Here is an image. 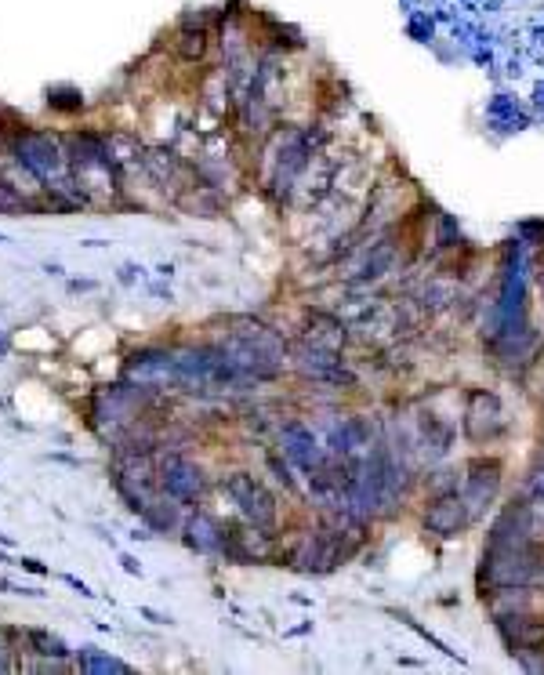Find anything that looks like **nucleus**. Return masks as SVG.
Segmentation results:
<instances>
[{"mask_svg": "<svg viewBox=\"0 0 544 675\" xmlns=\"http://www.w3.org/2000/svg\"><path fill=\"white\" fill-rule=\"evenodd\" d=\"M225 490H229V498L240 505V512L251 519L254 527L265 530L276 523V501H272V494L262 483H254L251 476H233V480L225 483Z\"/></svg>", "mask_w": 544, "mask_h": 675, "instance_id": "nucleus-1", "label": "nucleus"}, {"mask_svg": "<svg viewBox=\"0 0 544 675\" xmlns=\"http://www.w3.org/2000/svg\"><path fill=\"white\" fill-rule=\"evenodd\" d=\"M15 153H19L22 167H30L33 175L40 178H55L62 171V149L51 135H40V131H26L15 142Z\"/></svg>", "mask_w": 544, "mask_h": 675, "instance_id": "nucleus-2", "label": "nucleus"}, {"mask_svg": "<svg viewBox=\"0 0 544 675\" xmlns=\"http://www.w3.org/2000/svg\"><path fill=\"white\" fill-rule=\"evenodd\" d=\"M160 476H164V490L171 494V498L178 501H193L196 494H200V487H204V476H200V469H196L193 461L185 458H164V465H160Z\"/></svg>", "mask_w": 544, "mask_h": 675, "instance_id": "nucleus-3", "label": "nucleus"}, {"mask_svg": "<svg viewBox=\"0 0 544 675\" xmlns=\"http://www.w3.org/2000/svg\"><path fill=\"white\" fill-rule=\"evenodd\" d=\"M501 632L508 636V643L519 650V654H530V650H541L544 646V621L530 614H515L501 621Z\"/></svg>", "mask_w": 544, "mask_h": 675, "instance_id": "nucleus-4", "label": "nucleus"}, {"mask_svg": "<svg viewBox=\"0 0 544 675\" xmlns=\"http://www.w3.org/2000/svg\"><path fill=\"white\" fill-rule=\"evenodd\" d=\"M127 374L138 382H160V378H175L178 363L167 353H135L127 363Z\"/></svg>", "mask_w": 544, "mask_h": 675, "instance_id": "nucleus-5", "label": "nucleus"}, {"mask_svg": "<svg viewBox=\"0 0 544 675\" xmlns=\"http://www.w3.org/2000/svg\"><path fill=\"white\" fill-rule=\"evenodd\" d=\"M465 523V501L450 494V498H439L428 512V527L439 530V534H454L457 527Z\"/></svg>", "mask_w": 544, "mask_h": 675, "instance_id": "nucleus-6", "label": "nucleus"}, {"mask_svg": "<svg viewBox=\"0 0 544 675\" xmlns=\"http://www.w3.org/2000/svg\"><path fill=\"white\" fill-rule=\"evenodd\" d=\"M80 668H84V672H120V675L131 672L124 661H117V657L98 654V646H80Z\"/></svg>", "mask_w": 544, "mask_h": 675, "instance_id": "nucleus-7", "label": "nucleus"}, {"mask_svg": "<svg viewBox=\"0 0 544 675\" xmlns=\"http://www.w3.org/2000/svg\"><path fill=\"white\" fill-rule=\"evenodd\" d=\"M189 545H196V548H214V545H222V530L214 527V519L196 516L193 523H189Z\"/></svg>", "mask_w": 544, "mask_h": 675, "instance_id": "nucleus-8", "label": "nucleus"}, {"mask_svg": "<svg viewBox=\"0 0 544 675\" xmlns=\"http://www.w3.org/2000/svg\"><path fill=\"white\" fill-rule=\"evenodd\" d=\"M178 51H182V59H200L207 51V33L204 30H182V37H178Z\"/></svg>", "mask_w": 544, "mask_h": 675, "instance_id": "nucleus-9", "label": "nucleus"}, {"mask_svg": "<svg viewBox=\"0 0 544 675\" xmlns=\"http://www.w3.org/2000/svg\"><path fill=\"white\" fill-rule=\"evenodd\" d=\"M48 106L62 109V113H73V109L84 106V95H80L77 88H51L48 91Z\"/></svg>", "mask_w": 544, "mask_h": 675, "instance_id": "nucleus-10", "label": "nucleus"}, {"mask_svg": "<svg viewBox=\"0 0 544 675\" xmlns=\"http://www.w3.org/2000/svg\"><path fill=\"white\" fill-rule=\"evenodd\" d=\"M30 643L37 646V654H48V657H69V646L62 643L59 636H51V632H30Z\"/></svg>", "mask_w": 544, "mask_h": 675, "instance_id": "nucleus-11", "label": "nucleus"}, {"mask_svg": "<svg viewBox=\"0 0 544 675\" xmlns=\"http://www.w3.org/2000/svg\"><path fill=\"white\" fill-rule=\"evenodd\" d=\"M15 567H22V570H30V574H48V567L40 563V559H30V556H22Z\"/></svg>", "mask_w": 544, "mask_h": 675, "instance_id": "nucleus-12", "label": "nucleus"}, {"mask_svg": "<svg viewBox=\"0 0 544 675\" xmlns=\"http://www.w3.org/2000/svg\"><path fill=\"white\" fill-rule=\"evenodd\" d=\"M66 585H73V588H77L80 596H88V599H95V592H91V588H88V585H84V581H77V578H73V574H66Z\"/></svg>", "mask_w": 544, "mask_h": 675, "instance_id": "nucleus-13", "label": "nucleus"}, {"mask_svg": "<svg viewBox=\"0 0 544 675\" xmlns=\"http://www.w3.org/2000/svg\"><path fill=\"white\" fill-rule=\"evenodd\" d=\"M120 563H124L127 574H142V567H138V563H135V559H131V556H120Z\"/></svg>", "mask_w": 544, "mask_h": 675, "instance_id": "nucleus-14", "label": "nucleus"}, {"mask_svg": "<svg viewBox=\"0 0 544 675\" xmlns=\"http://www.w3.org/2000/svg\"><path fill=\"white\" fill-rule=\"evenodd\" d=\"M0 654H4V646H0ZM4 668H8V665H4V657H0V672H4Z\"/></svg>", "mask_w": 544, "mask_h": 675, "instance_id": "nucleus-15", "label": "nucleus"}, {"mask_svg": "<svg viewBox=\"0 0 544 675\" xmlns=\"http://www.w3.org/2000/svg\"><path fill=\"white\" fill-rule=\"evenodd\" d=\"M0 244H11V240H8V236H4V233H0Z\"/></svg>", "mask_w": 544, "mask_h": 675, "instance_id": "nucleus-16", "label": "nucleus"}]
</instances>
